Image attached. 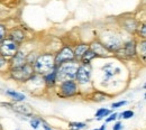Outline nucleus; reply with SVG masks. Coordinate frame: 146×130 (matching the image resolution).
<instances>
[{"instance_id":"1","label":"nucleus","mask_w":146,"mask_h":130,"mask_svg":"<svg viewBox=\"0 0 146 130\" xmlns=\"http://www.w3.org/2000/svg\"><path fill=\"white\" fill-rule=\"evenodd\" d=\"M97 38L109 49L112 54L115 52H117L121 47L123 43L125 42L123 36H121V33L119 30L115 29V28H104Z\"/></svg>"},{"instance_id":"2","label":"nucleus","mask_w":146,"mask_h":130,"mask_svg":"<svg viewBox=\"0 0 146 130\" xmlns=\"http://www.w3.org/2000/svg\"><path fill=\"white\" fill-rule=\"evenodd\" d=\"M55 67L54 53L52 52H44L39 53L37 56L35 63L33 64L34 72L38 75H44L52 71Z\"/></svg>"},{"instance_id":"3","label":"nucleus","mask_w":146,"mask_h":130,"mask_svg":"<svg viewBox=\"0 0 146 130\" xmlns=\"http://www.w3.org/2000/svg\"><path fill=\"white\" fill-rule=\"evenodd\" d=\"M56 95L61 99H73L81 94V89L75 80H66L58 82L55 86Z\"/></svg>"},{"instance_id":"4","label":"nucleus","mask_w":146,"mask_h":130,"mask_svg":"<svg viewBox=\"0 0 146 130\" xmlns=\"http://www.w3.org/2000/svg\"><path fill=\"white\" fill-rule=\"evenodd\" d=\"M6 74H7V77L10 79L11 81L25 84L33 75L35 74V72H34L33 65H29L26 63L24 66H20L17 69H8Z\"/></svg>"},{"instance_id":"5","label":"nucleus","mask_w":146,"mask_h":130,"mask_svg":"<svg viewBox=\"0 0 146 130\" xmlns=\"http://www.w3.org/2000/svg\"><path fill=\"white\" fill-rule=\"evenodd\" d=\"M136 43H137V38L131 37L125 40L121 45V47L113 53V57L120 59V61H131L135 59L137 57L136 53Z\"/></svg>"},{"instance_id":"6","label":"nucleus","mask_w":146,"mask_h":130,"mask_svg":"<svg viewBox=\"0 0 146 130\" xmlns=\"http://www.w3.org/2000/svg\"><path fill=\"white\" fill-rule=\"evenodd\" d=\"M78 66H79V62L75 59L70 61V62H65V63L60 64V65H56L57 83L62 82V81H66V80H75Z\"/></svg>"},{"instance_id":"7","label":"nucleus","mask_w":146,"mask_h":130,"mask_svg":"<svg viewBox=\"0 0 146 130\" xmlns=\"http://www.w3.org/2000/svg\"><path fill=\"white\" fill-rule=\"evenodd\" d=\"M92 77V66L91 64H84V63H79L76 74H75V82L80 86H88L91 84Z\"/></svg>"},{"instance_id":"8","label":"nucleus","mask_w":146,"mask_h":130,"mask_svg":"<svg viewBox=\"0 0 146 130\" xmlns=\"http://www.w3.org/2000/svg\"><path fill=\"white\" fill-rule=\"evenodd\" d=\"M2 107H7L8 109H10L11 111L16 112L18 114H21V115H25L27 118H31L34 115V110L33 108L27 104V103H24V102H1L0 103Z\"/></svg>"},{"instance_id":"9","label":"nucleus","mask_w":146,"mask_h":130,"mask_svg":"<svg viewBox=\"0 0 146 130\" xmlns=\"http://www.w3.org/2000/svg\"><path fill=\"white\" fill-rule=\"evenodd\" d=\"M19 48H20V45H18L13 39H10L8 36L0 43V54L7 59H9L11 56L15 55Z\"/></svg>"},{"instance_id":"10","label":"nucleus","mask_w":146,"mask_h":130,"mask_svg":"<svg viewBox=\"0 0 146 130\" xmlns=\"http://www.w3.org/2000/svg\"><path fill=\"white\" fill-rule=\"evenodd\" d=\"M74 61L73 55V48L71 45H63L56 53H54V63L55 65L63 64L65 62Z\"/></svg>"},{"instance_id":"11","label":"nucleus","mask_w":146,"mask_h":130,"mask_svg":"<svg viewBox=\"0 0 146 130\" xmlns=\"http://www.w3.org/2000/svg\"><path fill=\"white\" fill-rule=\"evenodd\" d=\"M89 47H90V49L92 52L96 54L97 58H110V57H113V54L98 38H94L91 43H89Z\"/></svg>"},{"instance_id":"12","label":"nucleus","mask_w":146,"mask_h":130,"mask_svg":"<svg viewBox=\"0 0 146 130\" xmlns=\"http://www.w3.org/2000/svg\"><path fill=\"white\" fill-rule=\"evenodd\" d=\"M138 24H139V21L134 16H130V15H127V16H124V17L119 18L120 28L123 30H125L126 33H128L129 35H131V36L135 35Z\"/></svg>"},{"instance_id":"13","label":"nucleus","mask_w":146,"mask_h":130,"mask_svg":"<svg viewBox=\"0 0 146 130\" xmlns=\"http://www.w3.org/2000/svg\"><path fill=\"white\" fill-rule=\"evenodd\" d=\"M26 54H27V52L20 47L17 51V53L8 59L9 69H17L20 66H24L26 64Z\"/></svg>"},{"instance_id":"14","label":"nucleus","mask_w":146,"mask_h":130,"mask_svg":"<svg viewBox=\"0 0 146 130\" xmlns=\"http://www.w3.org/2000/svg\"><path fill=\"white\" fill-rule=\"evenodd\" d=\"M8 37L21 46L27 40V34H26V32L23 28L14 27L10 30H8Z\"/></svg>"},{"instance_id":"15","label":"nucleus","mask_w":146,"mask_h":130,"mask_svg":"<svg viewBox=\"0 0 146 130\" xmlns=\"http://www.w3.org/2000/svg\"><path fill=\"white\" fill-rule=\"evenodd\" d=\"M43 77V82H44V86L45 90H51V89H55L56 84H57V79H56V65L55 67L50 71L48 73L42 75Z\"/></svg>"},{"instance_id":"16","label":"nucleus","mask_w":146,"mask_h":130,"mask_svg":"<svg viewBox=\"0 0 146 130\" xmlns=\"http://www.w3.org/2000/svg\"><path fill=\"white\" fill-rule=\"evenodd\" d=\"M73 48V55H74V59L75 61H80V58L82 55L86 53L87 49H89V43H78L74 45Z\"/></svg>"},{"instance_id":"17","label":"nucleus","mask_w":146,"mask_h":130,"mask_svg":"<svg viewBox=\"0 0 146 130\" xmlns=\"http://www.w3.org/2000/svg\"><path fill=\"white\" fill-rule=\"evenodd\" d=\"M108 98H110V95L108 93L100 91V90H93L90 95H89V100H91L92 102L99 103V102H104L106 100H108Z\"/></svg>"},{"instance_id":"18","label":"nucleus","mask_w":146,"mask_h":130,"mask_svg":"<svg viewBox=\"0 0 146 130\" xmlns=\"http://www.w3.org/2000/svg\"><path fill=\"white\" fill-rule=\"evenodd\" d=\"M136 53L137 57L142 59V62H145L146 57V40L145 39H138L136 43Z\"/></svg>"},{"instance_id":"19","label":"nucleus","mask_w":146,"mask_h":130,"mask_svg":"<svg viewBox=\"0 0 146 130\" xmlns=\"http://www.w3.org/2000/svg\"><path fill=\"white\" fill-rule=\"evenodd\" d=\"M5 94L14 102H24L26 100V95L24 93L15 91V90H6Z\"/></svg>"},{"instance_id":"20","label":"nucleus","mask_w":146,"mask_h":130,"mask_svg":"<svg viewBox=\"0 0 146 130\" xmlns=\"http://www.w3.org/2000/svg\"><path fill=\"white\" fill-rule=\"evenodd\" d=\"M101 70L104 71V73H105V80L104 81H109L111 77H113L115 76V66H113V64L112 63H107L106 65H104L102 67H101Z\"/></svg>"},{"instance_id":"21","label":"nucleus","mask_w":146,"mask_h":130,"mask_svg":"<svg viewBox=\"0 0 146 130\" xmlns=\"http://www.w3.org/2000/svg\"><path fill=\"white\" fill-rule=\"evenodd\" d=\"M97 58V56L96 54L92 52L91 49H90V47H89V49H87L86 51V53L82 55V57L80 58V61H79V63H84V64H91V62L93 59H96Z\"/></svg>"},{"instance_id":"22","label":"nucleus","mask_w":146,"mask_h":130,"mask_svg":"<svg viewBox=\"0 0 146 130\" xmlns=\"http://www.w3.org/2000/svg\"><path fill=\"white\" fill-rule=\"evenodd\" d=\"M136 37L138 39H146V24L145 22H139L135 33Z\"/></svg>"},{"instance_id":"23","label":"nucleus","mask_w":146,"mask_h":130,"mask_svg":"<svg viewBox=\"0 0 146 130\" xmlns=\"http://www.w3.org/2000/svg\"><path fill=\"white\" fill-rule=\"evenodd\" d=\"M111 112L112 111L109 110V109H107V108H100V109H98L97 112H96V117H97L96 119L97 120H102V119L107 118Z\"/></svg>"},{"instance_id":"24","label":"nucleus","mask_w":146,"mask_h":130,"mask_svg":"<svg viewBox=\"0 0 146 130\" xmlns=\"http://www.w3.org/2000/svg\"><path fill=\"white\" fill-rule=\"evenodd\" d=\"M38 54H39V53L36 52V51H31V52H28V53L26 54V63L29 64V65H33V64L35 63V61H36Z\"/></svg>"},{"instance_id":"25","label":"nucleus","mask_w":146,"mask_h":130,"mask_svg":"<svg viewBox=\"0 0 146 130\" xmlns=\"http://www.w3.org/2000/svg\"><path fill=\"white\" fill-rule=\"evenodd\" d=\"M87 127L86 122H70L69 123V130H81Z\"/></svg>"},{"instance_id":"26","label":"nucleus","mask_w":146,"mask_h":130,"mask_svg":"<svg viewBox=\"0 0 146 130\" xmlns=\"http://www.w3.org/2000/svg\"><path fill=\"white\" fill-rule=\"evenodd\" d=\"M8 69H9V66H8V59L5 58L3 56L0 54V73H3V72L7 73Z\"/></svg>"},{"instance_id":"27","label":"nucleus","mask_w":146,"mask_h":130,"mask_svg":"<svg viewBox=\"0 0 146 130\" xmlns=\"http://www.w3.org/2000/svg\"><path fill=\"white\" fill-rule=\"evenodd\" d=\"M40 122H42V118H39V117H35V115H33V117H31V120H29V123H31V127L33 128V129H38V127L40 126Z\"/></svg>"},{"instance_id":"28","label":"nucleus","mask_w":146,"mask_h":130,"mask_svg":"<svg viewBox=\"0 0 146 130\" xmlns=\"http://www.w3.org/2000/svg\"><path fill=\"white\" fill-rule=\"evenodd\" d=\"M133 117H134V111L133 110H125L121 113H118L117 119H125V120H127V119H130Z\"/></svg>"},{"instance_id":"29","label":"nucleus","mask_w":146,"mask_h":130,"mask_svg":"<svg viewBox=\"0 0 146 130\" xmlns=\"http://www.w3.org/2000/svg\"><path fill=\"white\" fill-rule=\"evenodd\" d=\"M8 36V28L5 24L0 22V43Z\"/></svg>"},{"instance_id":"30","label":"nucleus","mask_w":146,"mask_h":130,"mask_svg":"<svg viewBox=\"0 0 146 130\" xmlns=\"http://www.w3.org/2000/svg\"><path fill=\"white\" fill-rule=\"evenodd\" d=\"M117 117H118V113H117V112H111L109 115L106 118V123L116 121V120H117Z\"/></svg>"},{"instance_id":"31","label":"nucleus","mask_w":146,"mask_h":130,"mask_svg":"<svg viewBox=\"0 0 146 130\" xmlns=\"http://www.w3.org/2000/svg\"><path fill=\"white\" fill-rule=\"evenodd\" d=\"M127 104V101L126 100H121V101H117V102H113L112 103V109H117V108H121V107H124V106H126Z\"/></svg>"},{"instance_id":"32","label":"nucleus","mask_w":146,"mask_h":130,"mask_svg":"<svg viewBox=\"0 0 146 130\" xmlns=\"http://www.w3.org/2000/svg\"><path fill=\"white\" fill-rule=\"evenodd\" d=\"M123 129H124V126H123V122L121 121H117L112 126V130H123Z\"/></svg>"},{"instance_id":"33","label":"nucleus","mask_w":146,"mask_h":130,"mask_svg":"<svg viewBox=\"0 0 146 130\" xmlns=\"http://www.w3.org/2000/svg\"><path fill=\"white\" fill-rule=\"evenodd\" d=\"M40 123H42V127L44 128V130H53L52 128H51V126H50L44 119H42V122H40Z\"/></svg>"},{"instance_id":"34","label":"nucleus","mask_w":146,"mask_h":130,"mask_svg":"<svg viewBox=\"0 0 146 130\" xmlns=\"http://www.w3.org/2000/svg\"><path fill=\"white\" fill-rule=\"evenodd\" d=\"M97 130H106V125H102V126H101L99 129H97Z\"/></svg>"},{"instance_id":"35","label":"nucleus","mask_w":146,"mask_h":130,"mask_svg":"<svg viewBox=\"0 0 146 130\" xmlns=\"http://www.w3.org/2000/svg\"><path fill=\"white\" fill-rule=\"evenodd\" d=\"M92 130H97V129H92Z\"/></svg>"}]
</instances>
